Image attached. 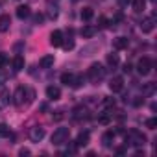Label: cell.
I'll list each match as a JSON object with an SVG mask.
<instances>
[{
	"instance_id": "obj_26",
	"label": "cell",
	"mask_w": 157,
	"mask_h": 157,
	"mask_svg": "<svg viewBox=\"0 0 157 157\" xmlns=\"http://www.w3.org/2000/svg\"><path fill=\"white\" fill-rule=\"evenodd\" d=\"M107 65L109 67H117L118 65V54H109L107 56Z\"/></svg>"
},
{
	"instance_id": "obj_22",
	"label": "cell",
	"mask_w": 157,
	"mask_h": 157,
	"mask_svg": "<svg viewBox=\"0 0 157 157\" xmlns=\"http://www.w3.org/2000/svg\"><path fill=\"white\" fill-rule=\"evenodd\" d=\"M131 6H133V11H135V13H140V11H144V8H146V0H133Z\"/></svg>"
},
{
	"instance_id": "obj_25",
	"label": "cell",
	"mask_w": 157,
	"mask_h": 157,
	"mask_svg": "<svg viewBox=\"0 0 157 157\" xmlns=\"http://www.w3.org/2000/svg\"><path fill=\"white\" fill-rule=\"evenodd\" d=\"M93 15H94L93 8H83V10H82V19H83V21H91Z\"/></svg>"
},
{
	"instance_id": "obj_36",
	"label": "cell",
	"mask_w": 157,
	"mask_h": 157,
	"mask_svg": "<svg viewBox=\"0 0 157 157\" xmlns=\"http://www.w3.org/2000/svg\"><path fill=\"white\" fill-rule=\"evenodd\" d=\"M98 22H100L98 26H102V28H104V26H107V19H105V17H100V19H98Z\"/></svg>"
},
{
	"instance_id": "obj_35",
	"label": "cell",
	"mask_w": 157,
	"mask_h": 157,
	"mask_svg": "<svg viewBox=\"0 0 157 157\" xmlns=\"http://www.w3.org/2000/svg\"><path fill=\"white\" fill-rule=\"evenodd\" d=\"M117 2H118V6H120V8H126V6L131 2V0H117Z\"/></svg>"
},
{
	"instance_id": "obj_7",
	"label": "cell",
	"mask_w": 157,
	"mask_h": 157,
	"mask_svg": "<svg viewBox=\"0 0 157 157\" xmlns=\"http://www.w3.org/2000/svg\"><path fill=\"white\" fill-rule=\"evenodd\" d=\"M44 135H46V131H44V128H41V126H33V128L30 129V140H32V142H41V140L44 139Z\"/></svg>"
},
{
	"instance_id": "obj_33",
	"label": "cell",
	"mask_w": 157,
	"mask_h": 157,
	"mask_svg": "<svg viewBox=\"0 0 157 157\" xmlns=\"http://www.w3.org/2000/svg\"><path fill=\"white\" fill-rule=\"evenodd\" d=\"M43 21H44V17H43V15H41V13H37V15H35V17H33V22H35V24H41V22H43Z\"/></svg>"
},
{
	"instance_id": "obj_18",
	"label": "cell",
	"mask_w": 157,
	"mask_h": 157,
	"mask_svg": "<svg viewBox=\"0 0 157 157\" xmlns=\"http://www.w3.org/2000/svg\"><path fill=\"white\" fill-rule=\"evenodd\" d=\"M54 56L52 54H48V56H43L41 57V61H39V65H41V68H50V67H54Z\"/></svg>"
},
{
	"instance_id": "obj_28",
	"label": "cell",
	"mask_w": 157,
	"mask_h": 157,
	"mask_svg": "<svg viewBox=\"0 0 157 157\" xmlns=\"http://www.w3.org/2000/svg\"><path fill=\"white\" fill-rule=\"evenodd\" d=\"M102 105H104V107H107V109H109V107H115V98L105 96V98L102 100Z\"/></svg>"
},
{
	"instance_id": "obj_41",
	"label": "cell",
	"mask_w": 157,
	"mask_h": 157,
	"mask_svg": "<svg viewBox=\"0 0 157 157\" xmlns=\"http://www.w3.org/2000/svg\"><path fill=\"white\" fill-rule=\"evenodd\" d=\"M0 6H2V2H0Z\"/></svg>"
},
{
	"instance_id": "obj_15",
	"label": "cell",
	"mask_w": 157,
	"mask_h": 157,
	"mask_svg": "<svg viewBox=\"0 0 157 157\" xmlns=\"http://www.w3.org/2000/svg\"><path fill=\"white\" fill-rule=\"evenodd\" d=\"M11 28V17L10 15H0V32L6 33Z\"/></svg>"
},
{
	"instance_id": "obj_14",
	"label": "cell",
	"mask_w": 157,
	"mask_h": 157,
	"mask_svg": "<svg viewBox=\"0 0 157 157\" xmlns=\"http://www.w3.org/2000/svg\"><path fill=\"white\" fill-rule=\"evenodd\" d=\"M113 142H115V133L113 131H105L102 135V146L104 148H113Z\"/></svg>"
},
{
	"instance_id": "obj_23",
	"label": "cell",
	"mask_w": 157,
	"mask_h": 157,
	"mask_svg": "<svg viewBox=\"0 0 157 157\" xmlns=\"http://www.w3.org/2000/svg\"><path fill=\"white\" fill-rule=\"evenodd\" d=\"M72 80H74V74H72V72H63V74H61V83H63V85H68V87H70V85H72Z\"/></svg>"
},
{
	"instance_id": "obj_29",
	"label": "cell",
	"mask_w": 157,
	"mask_h": 157,
	"mask_svg": "<svg viewBox=\"0 0 157 157\" xmlns=\"http://www.w3.org/2000/svg\"><path fill=\"white\" fill-rule=\"evenodd\" d=\"M144 124H146V128H148V129H155V128H157V118H155V117H151V118H148Z\"/></svg>"
},
{
	"instance_id": "obj_9",
	"label": "cell",
	"mask_w": 157,
	"mask_h": 157,
	"mask_svg": "<svg viewBox=\"0 0 157 157\" xmlns=\"http://www.w3.org/2000/svg\"><path fill=\"white\" fill-rule=\"evenodd\" d=\"M89 113H87V107L85 105H78L72 109V118L74 120H82V118H87Z\"/></svg>"
},
{
	"instance_id": "obj_37",
	"label": "cell",
	"mask_w": 157,
	"mask_h": 157,
	"mask_svg": "<svg viewBox=\"0 0 157 157\" xmlns=\"http://www.w3.org/2000/svg\"><path fill=\"white\" fill-rule=\"evenodd\" d=\"M131 68H133V67H131V65H129V63H126V65H124V68H122V70H124V72H126V74H129V72H131Z\"/></svg>"
},
{
	"instance_id": "obj_2",
	"label": "cell",
	"mask_w": 157,
	"mask_h": 157,
	"mask_svg": "<svg viewBox=\"0 0 157 157\" xmlns=\"http://www.w3.org/2000/svg\"><path fill=\"white\" fill-rule=\"evenodd\" d=\"M68 137H70V129L68 128H57L52 133V144L54 146H61V144H65L68 140Z\"/></svg>"
},
{
	"instance_id": "obj_5",
	"label": "cell",
	"mask_w": 157,
	"mask_h": 157,
	"mask_svg": "<svg viewBox=\"0 0 157 157\" xmlns=\"http://www.w3.org/2000/svg\"><path fill=\"white\" fill-rule=\"evenodd\" d=\"M11 98H13V104L17 105V107H21V105H28V96H26V87H19L17 91H15V94H11Z\"/></svg>"
},
{
	"instance_id": "obj_3",
	"label": "cell",
	"mask_w": 157,
	"mask_h": 157,
	"mask_svg": "<svg viewBox=\"0 0 157 157\" xmlns=\"http://www.w3.org/2000/svg\"><path fill=\"white\" fill-rule=\"evenodd\" d=\"M126 140H128L131 146L140 148V146H144V144H146V135H144V133H140V131H137V129H131V131L126 135Z\"/></svg>"
},
{
	"instance_id": "obj_40",
	"label": "cell",
	"mask_w": 157,
	"mask_h": 157,
	"mask_svg": "<svg viewBox=\"0 0 157 157\" xmlns=\"http://www.w3.org/2000/svg\"><path fill=\"white\" fill-rule=\"evenodd\" d=\"M74 2H78V0H74Z\"/></svg>"
},
{
	"instance_id": "obj_24",
	"label": "cell",
	"mask_w": 157,
	"mask_h": 157,
	"mask_svg": "<svg viewBox=\"0 0 157 157\" xmlns=\"http://www.w3.org/2000/svg\"><path fill=\"white\" fill-rule=\"evenodd\" d=\"M83 74H74V80H72V85L70 87H74V89H78V87H82L83 85Z\"/></svg>"
},
{
	"instance_id": "obj_31",
	"label": "cell",
	"mask_w": 157,
	"mask_h": 157,
	"mask_svg": "<svg viewBox=\"0 0 157 157\" xmlns=\"http://www.w3.org/2000/svg\"><path fill=\"white\" fill-rule=\"evenodd\" d=\"M6 63H8V54L6 52H0V68H2Z\"/></svg>"
},
{
	"instance_id": "obj_38",
	"label": "cell",
	"mask_w": 157,
	"mask_h": 157,
	"mask_svg": "<svg viewBox=\"0 0 157 157\" xmlns=\"http://www.w3.org/2000/svg\"><path fill=\"white\" fill-rule=\"evenodd\" d=\"M19 155H30V150L28 148H21L19 150Z\"/></svg>"
},
{
	"instance_id": "obj_20",
	"label": "cell",
	"mask_w": 157,
	"mask_h": 157,
	"mask_svg": "<svg viewBox=\"0 0 157 157\" xmlns=\"http://www.w3.org/2000/svg\"><path fill=\"white\" fill-rule=\"evenodd\" d=\"M22 68H24V57L22 56H15V59H13V70L21 72Z\"/></svg>"
},
{
	"instance_id": "obj_8",
	"label": "cell",
	"mask_w": 157,
	"mask_h": 157,
	"mask_svg": "<svg viewBox=\"0 0 157 157\" xmlns=\"http://www.w3.org/2000/svg\"><path fill=\"white\" fill-rule=\"evenodd\" d=\"M109 89H111V93H120L124 89V80L120 76L111 78V80H109Z\"/></svg>"
},
{
	"instance_id": "obj_32",
	"label": "cell",
	"mask_w": 157,
	"mask_h": 157,
	"mask_svg": "<svg viewBox=\"0 0 157 157\" xmlns=\"http://www.w3.org/2000/svg\"><path fill=\"white\" fill-rule=\"evenodd\" d=\"M153 91H155V83H148V85L144 87V93H146V94H151Z\"/></svg>"
},
{
	"instance_id": "obj_39",
	"label": "cell",
	"mask_w": 157,
	"mask_h": 157,
	"mask_svg": "<svg viewBox=\"0 0 157 157\" xmlns=\"http://www.w3.org/2000/svg\"><path fill=\"white\" fill-rule=\"evenodd\" d=\"M150 2H155V0H150Z\"/></svg>"
},
{
	"instance_id": "obj_10",
	"label": "cell",
	"mask_w": 157,
	"mask_h": 157,
	"mask_svg": "<svg viewBox=\"0 0 157 157\" xmlns=\"http://www.w3.org/2000/svg\"><path fill=\"white\" fill-rule=\"evenodd\" d=\"M63 32L61 30H54L52 33H50V44L52 46H61V43H63Z\"/></svg>"
},
{
	"instance_id": "obj_19",
	"label": "cell",
	"mask_w": 157,
	"mask_h": 157,
	"mask_svg": "<svg viewBox=\"0 0 157 157\" xmlns=\"http://www.w3.org/2000/svg\"><path fill=\"white\" fill-rule=\"evenodd\" d=\"M96 26H83L82 28V35H83V39H91V37H94L96 35Z\"/></svg>"
},
{
	"instance_id": "obj_1",
	"label": "cell",
	"mask_w": 157,
	"mask_h": 157,
	"mask_svg": "<svg viewBox=\"0 0 157 157\" xmlns=\"http://www.w3.org/2000/svg\"><path fill=\"white\" fill-rule=\"evenodd\" d=\"M87 78H89L91 83L98 85L104 78H105V68H104L100 63H93V65L89 67V70H87Z\"/></svg>"
},
{
	"instance_id": "obj_12",
	"label": "cell",
	"mask_w": 157,
	"mask_h": 157,
	"mask_svg": "<svg viewBox=\"0 0 157 157\" xmlns=\"http://www.w3.org/2000/svg\"><path fill=\"white\" fill-rule=\"evenodd\" d=\"M11 102V93L8 89H2L0 91V109H6Z\"/></svg>"
},
{
	"instance_id": "obj_30",
	"label": "cell",
	"mask_w": 157,
	"mask_h": 157,
	"mask_svg": "<svg viewBox=\"0 0 157 157\" xmlns=\"http://www.w3.org/2000/svg\"><path fill=\"white\" fill-rule=\"evenodd\" d=\"M10 135H11L10 128H8L6 124H0V137H10Z\"/></svg>"
},
{
	"instance_id": "obj_27",
	"label": "cell",
	"mask_w": 157,
	"mask_h": 157,
	"mask_svg": "<svg viewBox=\"0 0 157 157\" xmlns=\"http://www.w3.org/2000/svg\"><path fill=\"white\" fill-rule=\"evenodd\" d=\"M61 46H63L65 50H72V48H74V39H70V37H68V39H63Z\"/></svg>"
},
{
	"instance_id": "obj_4",
	"label": "cell",
	"mask_w": 157,
	"mask_h": 157,
	"mask_svg": "<svg viewBox=\"0 0 157 157\" xmlns=\"http://www.w3.org/2000/svg\"><path fill=\"white\" fill-rule=\"evenodd\" d=\"M151 67H153L151 59L144 56V57H140V59H139V63H137V72H139L140 76H148V74L151 72Z\"/></svg>"
},
{
	"instance_id": "obj_11",
	"label": "cell",
	"mask_w": 157,
	"mask_h": 157,
	"mask_svg": "<svg viewBox=\"0 0 157 157\" xmlns=\"http://www.w3.org/2000/svg\"><path fill=\"white\" fill-rule=\"evenodd\" d=\"M46 98L48 100H59L61 98V89L56 85H48L46 87Z\"/></svg>"
},
{
	"instance_id": "obj_6",
	"label": "cell",
	"mask_w": 157,
	"mask_h": 157,
	"mask_svg": "<svg viewBox=\"0 0 157 157\" xmlns=\"http://www.w3.org/2000/svg\"><path fill=\"white\" fill-rule=\"evenodd\" d=\"M153 28H155V15L144 17L142 22H140V32H142V33H151Z\"/></svg>"
},
{
	"instance_id": "obj_21",
	"label": "cell",
	"mask_w": 157,
	"mask_h": 157,
	"mask_svg": "<svg viewBox=\"0 0 157 157\" xmlns=\"http://www.w3.org/2000/svg\"><path fill=\"white\" fill-rule=\"evenodd\" d=\"M57 15H59V8H57V4H52V0H50L48 2V17L57 19Z\"/></svg>"
},
{
	"instance_id": "obj_17",
	"label": "cell",
	"mask_w": 157,
	"mask_h": 157,
	"mask_svg": "<svg viewBox=\"0 0 157 157\" xmlns=\"http://www.w3.org/2000/svg\"><path fill=\"white\" fill-rule=\"evenodd\" d=\"M30 15H32V10H30V6H19V8H17V17H19L21 21L28 19Z\"/></svg>"
},
{
	"instance_id": "obj_16",
	"label": "cell",
	"mask_w": 157,
	"mask_h": 157,
	"mask_svg": "<svg viewBox=\"0 0 157 157\" xmlns=\"http://www.w3.org/2000/svg\"><path fill=\"white\" fill-rule=\"evenodd\" d=\"M128 44H129V39L128 37H115L113 39V46L117 50H124V48H128Z\"/></svg>"
},
{
	"instance_id": "obj_13",
	"label": "cell",
	"mask_w": 157,
	"mask_h": 157,
	"mask_svg": "<svg viewBox=\"0 0 157 157\" xmlns=\"http://www.w3.org/2000/svg\"><path fill=\"white\" fill-rule=\"evenodd\" d=\"M87 142H89V131H82L80 135L76 137L74 146H76V148H82V146H87Z\"/></svg>"
},
{
	"instance_id": "obj_34",
	"label": "cell",
	"mask_w": 157,
	"mask_h": 157,
	"mask_svg": "<svg viewBox=\"0 0 157 157\" xmlns=\"http://www.w3.org/2000/svg\"><path fill=\"white\" fill-rule=\"evenodd\" d=\"M63 117H65V115H63V111H61V109H59V111H56V115H52V118H54V120H61Z\"/></svg>"
}]
</instances>
